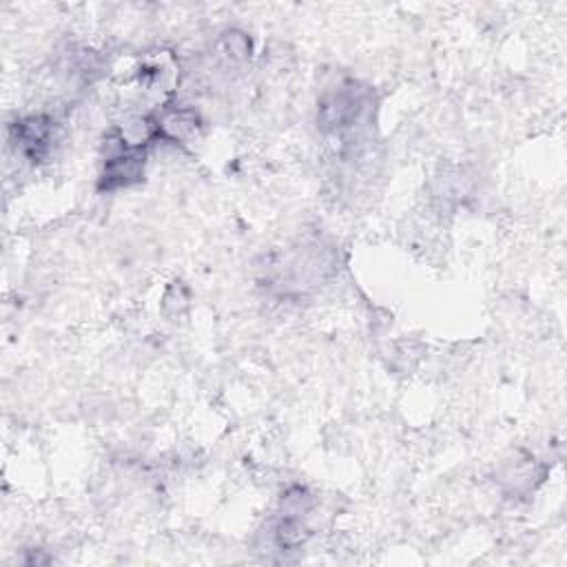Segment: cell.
Listing matches in <instances>:
<instances>
[{
	"mask_svg": "<svg viewBox=\"0 0 567 567\" xmlns=\"http://www.w3.org/2000/svg\"><path fill=\"white\" fill-rule=\"evenodd\" d=\"M55 120L44 113H33L11 124V140L18 153L31 162L47 159L55 142Z\"/></svg>",
	"mask_w": 567,
	"mask_h": 567,
	"instance_id": "cell-3",
	"label": "cell"
},
{
	"mask_svg": "<svg viewBox=\"0 0 567 567\" xmlns=\"http://www.w3.org/2000/svg\"><path fill=\"white\" fill-rule=\"evenodd\" d=\"M219 49L221 53L233 60V62H244L250 58V51H252V44L248 40V35L244 31H226L221 38H219Z\"/></svg>",
	"mask_w": 567,
	"mask_h": 567,
	"instance_id": "cell-5",
	"label": "cell"
},
{
	"mask_svg": "<svg viewBox=\"0 0 567 567\" xmlns=\"http://www.w3.org/2000/svg\"><path fill=\"white\" fill-rule=\"evenodd\" d=\"M372 91L365 84L343 80L321 95L317 106V124L323 133L343 135L346 131L361 126V122L368 117Z\"/></svg>",
	"mask_w": 567,
	"mask_h": 567,
	"instance_id": "cell-1",
	"label": "cell"
},
{
	"mask_svg": "<svg viewBox=\"0 0 567 567\" xmlns=\"http://www.w3.org/2000/svg\"><path fill=\"white\" fill-rule=\"evenodd\" d=\"M146 153L144 148H128L115 135V142H109V153L100 173V188L115 190L137 184L144 177Z\"/></svg>",
	"mask_w": 567,
	"mask_h": 567,
	"instance_id": "cell-2",
	"label": "cell"
},
{
	"mask_svg": "<svg viewBox=\"0 0 567 567\" xmlns=\"http://www.w3.org/2000/svg\"><path fill=\"white\" fill-rule=\"evenodd\" d=\"M155 124H157V137L182 144L199 131L202 122H199L197 111H193L188 106H175V109H166L162 115H157Z\"/></svg>",
	"mask_w": 567,
	"mask_h": 567,
	"instance_id": "cell-4",
	"label": "cell"
}]
</instances>
